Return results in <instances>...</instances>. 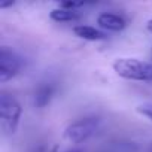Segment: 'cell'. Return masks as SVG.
<instances>
[{"mask_svg":"<svg viewBox=\"0 0 152 152\" xmlns=\"http://www.w3.org/2000/svg\"><path fill=\"white\" fill-rule=\"evenodd\" d=\"M113 72L125 81L152 82V63L134 57H118L112 63Z\"/></svg>","mask_w":152,"mask_h":152,"instance_id":"6da1fadb","label":"cell"},{"mask_svg":"<svg viewBox=\"0 0 152 152\" xmlns=\"http://www.w3.org/2000/svg\"><path fill=\"white\" fill-rule=\"evenodd\" d=\"M21 115L23 107L14 96L8 93L0 94V127L5 131V134H15L21 121Z\"/></svg>","mask_w":152,"mask_h":152,"instance_id":"7a4b0ae2","label":"cell"},{"mask_svg":"<svg viewBox=\"0 0 152 152\" xmlns=\"http://www.w3.org/2000/svg\"><path fill=\"white\" fill-rule=\"evenodd\" d=\"M100 125V118L97 116H85L81 119H76L73 122H70L66 128H64V139L70 143H82L85 140H88L93 134H96V131L99 130Z\"/></svg>","mask_w":152,"mask_h":152,"instance_id":"3957f363","label":"cell"},{"mask_svg":"<svg viewBox=\"0 0 152 152\" xmlns=\"http://www.w3.org/2000/svg\"><path fill=\"white\" fill-rule=\"evenodd\" d=\"M23 60L21 57L9 49L8 46L0 48V82L5 84L21 72Z\"/></svg>","mask_w":152,"mask_h":152,"instance_id":"277c9868","label":"cell"},{"mask_svg":"<svg viewBox=\"0 0 152 152\" xmlns=\"http://www.w3.org/2000/svg\"><path fill=\"white\" fill-rule=\"evenodd\" d=\"M97 26L100 30L104 31H112V33H121L127 28V20L115 12H102L97 15Z\"/></svg>","mask_w":152,"mask_h":152,"instance_id":"5b68a950","label":"cell"},{"mask_svg":"<svg viewBox=\"0 0 152 152\" xmlns=\"http://www.w3.org/2000/svg\"><path fill=\"white\" fill-rule=\"evenodd\" d=\"M73 34L76 37H79L82 40H87V42H102V40H106L107 39V34L97 28V27H93V26H87V24H78L72 28Z\"/></svg>","mask_w":152,"mask_h":152,"instance_id":"8992f818","label":"cell"},{"mask_svg":"<svg viewBox=\"0 0 152 152\" xmlns=\"http://www.w3.org/2000/svg\"><path fill=\"white\" fill-rule=\"evenodd\" d=\"M49 18L55 23H73V21H78L81 18V12L57 6L49 12Z\"/></svg>","mask_w":152,"mask_h":152,"instance_id":"52a82bcc","label":"cell"},{"mask_svg":"<svg viewBox=\"0 0 152 152\" xmlns=\"http://www.w3.org/2000/svg\"><path fill=\"white\" fill-rule=\"evenodd\" d=\"M52 96H54V87L51 84H42L34 91V100H33V103H34L36 107L42 109V107H45V106L49 104Z\"/></svg>","mask_w":152,"mask_h":152,"instance_id":"ba28073f","label":"cell"},{"mask_svg":"<svg viewBox=\"0 0 152 152\" xmlns=\"http://www.w3.org/2000/svg\"><path fill=\"white\" fill-rule=\"evenodd\" d=\"M87 5H90V3L88 2H61L57 6L64 8V9H70V11H79L81 8H84Z\"/></svg>","mask_w":152,"mask_h":152,"instance_id":"9c48e42d","label":"cell"},{"mask_svg":"<svg viewBox=\"0 0 152 152\" xmlns=\"http://www.w3.org/2000/svg\"><path fill=\"white\" fill-rule=\"evenodd\" d=\"M137 112L152 122V103H142V104H139L137 106Z\"/></svg>","mask_w":152,"mask_h":152,"instance_id":"30bf717a","label":"cell"},{"mask_svg":"<svg viewBox=\"0 0 152 152\" xmlns=\"http://www.w3.org/2000/svg\"><path fill=\"white\" fill-rule=\"evenodd\" d=\"M14 5H15L14 0H0V9H6V8H11Z\"/></svg>","mask_w":152,"mask_h":152,"instance_id":"8fae6325","label":"cell"},{"mask_svg":"<svg viewBox=\"0 0 152 152\" xmlns=\"http://www.w3.org/2000/svg\"><path fill=\"white\" fill-rule=\"evenodd\" d=\"M146 30H148V31L152 34V18H151L148 23H146Z\"/></svg>","mask_w":152,"mask_h":152,"instance_id":"7c38bea8","label":"cell"},{"mask_svg":"<svg viewBox=\"0 0 152 152\" xmlns=\"http://www.w3.org/2000/svg\"><path fill=\"white\" fill-rule=\"evenodd\" d=\"M64 152H84V151L79 149V148H76V149H69V151H64Z\"/></svg>","mask_w":152,"mask_h":152,"instance_id":"4fadbf2b","label":"cell"},{"mask_svg":"<svg viewBox=\"0 0 152 152\" xmlns=\"http://www.w3.org/2000/svg\"><path fill=\"white\" fill-rule=\"evenodd\" d=\"M148 152H152V143L149 145V148H148Z\"/></svg>","mask_w":152,"mask_h":152,"instance_id":"5bb4252c","label":"cell"}]
</instances>
